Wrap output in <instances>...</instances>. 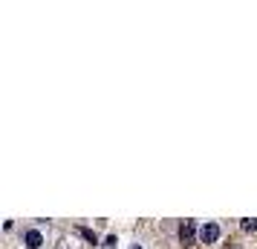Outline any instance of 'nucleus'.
<instances>
[{"label":"nucleus","mask_w":257,"mask_h":249,"mask_svg":"<svg viewBox=\"0 0 257 249\" xmlns=\"http://www.w3.org/2000/svg\"><path fill=\"white\" fill-rule=\"evenodd\" d=\"M194 237H197V223H194V220H185V223L179 226V240H182V246H191Z\"/></svg>","instance_id":"obj_1"},{"label":"nucleus","mask_w":257,"mask_h":249,"mask_svg":"<svg viewBox=\"0 0 257 249\" xmlns=\"http://www.w3.org/2000/svg\"><path fill=\"white\" fill-rule=\"evenodd\" d=\"M199 240H202V243H217V240H220V226L205 223L202 229H199Z\"/></svg>","instance_id":"obj_2"},{"label":"nucleus","mask_w":257,"mask_h":249,"mask_svg":"<svg viewBox=\"0 0 257 249\" xmlns=\"http://www.w3.org/2000/svg\"><path fill=\"white\" fill-rule=\"evenodd\" d=\"M41 243H44L41 232H38V229H29V232H26V246H29V249H38Z\"/></svg>","instance_id":"obj_3"},{"label":"nucleus","mask_w":257,"mask_h":249,"mask_svg":"<svg viewBox=\"0 0 257 249\" xmlns=\"http://www.w3.org/2000/svg\"><path fill=\"white\" fill-rule=\"evenodd\" d=\"M243 232H257V217H243Z\"/></svg>","instance_id":"obj_4"},{"label":"nucleus","mask_w":257,"mask_h":249,"mask_svg":"<svg viewBox=\"0 0 257 249\" xmlns=\"http://www.w3.org/2000/svg\"><path fill=\"white\" fill-rule=\"evenodd\" d=\"M78 235H81L84 240H90V243H95V240H98V237H95V232H93V229H84V226H81V229H78Z\"/></svg>","instance_id":"obj_5"}]
</instances>
